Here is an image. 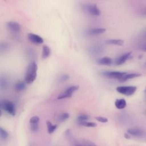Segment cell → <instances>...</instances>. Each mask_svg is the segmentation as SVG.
<instances>
[{
    "label": "cell",
    "mask_w": 146,
    "mask_h": 146,
    "mask_svg": "<svg viewBox=\"0 0 146 146\" xmlns=\"http://www.w3.org/2000/svg\"><path fill=\"white\" fill-rule=\"evenodd\" d=\"M38 66L35 62H31L27 68L25 72V82L27 84H31L35 80L37 76Z\"/></svg>",
    "instance_id": "1"
},
{
    "label": "cell",
    "mask_w": 146,
    "mask_h": 146,
    "mask_svg": "<svg viewBox=\"0 0 146 146\" xmlns=\"http://www.w3.org/2000/svg\"><path fill=\"white\" fill-rule=\"evenodd\" d=\"M1 108L6 111L9 114L14 116L16 112L15 107L14 104L9 100H3L0 102Z\"/></svg>",
    "instance_id": "2"
},
{
    "label": "cell",
    "mask_w": 146,
    "mask_h": 146,
    "mask_svg": "<svg viewBox=\"0 0 146 146\" xmlns=\"http://www.w3.org/2000/svg\"><path fill=\"white\" fill-rule=\"evenodd\" d=\"M116 91L121 94L126 96H131L133 95L136 91L137 87L136 86H119L116 88Z\"/></svg>",
    "instance_id": "3"
},
{
    "label": "cell",
    "mask_w": 146,
    "mask_h": 146,
    "mask_svg": "<svg viewBox=\"0 0 146 146\" xmlns=\"http://www.w3.org/2000/svg\"><path fill=\"white\" fill-rule=\"evenodd\" d=\"M6 26L10 33L14 35H18L21 31V26L17 22L9 21L7 23Z\"/></svg>",
    "instance_id": "4"
},
{
    "label": "cell",
    "mask_w": 146,
    "mask_h": 146,
    "mask_svg": "<svg viewBox=\"0 0 146 146\" xmlns=\"http://www.w3.org/2000/svg\"><path fill=\"white\" fill-rule=\"evenodd\" d=\"M127 73L125 72L117 71H104L103 72V75L110 79H114L120 80Z\"/></svg>",
    "instance_id": "5"
},
{
    "label": "cell",
    "mask_w": 146,
    "mask_h": 146,
    "mask_svg": "<svg viewBox=\"0 0 146 146\" xmlns=\"http://www.w3.org/2000/svg\"><path fill=\"white\" fill-rule=\"evenodd\" d=\"M79 89V86L75 85V86H72L67 88L64 92H63L62 94H60L58 96V99H63L66 98H71L73 94V93L77 91Z\"/></svg>",
    "instance_id": "6"
},
{
    "label": "cell",
    "mask_w": 146,
    "mask_h": 146,
    "mask_svg": "<svg viewBox=\"0 0 146 146\" xmlns=\"http://www.w3.org/2000/svg\"><path fill=\"white\" fill-rule=\"evenodd\" d=\"M85 9L90 14L94 16H99L101 14L100 9L95 4H88L86 6Z\"/></svg>",
    "instance_id": "7"
},
{
    "label": "cell",
    "mask_w": 146,
    "mask_h": 146,
    "mask_svg": "<svg viewBox=\"0 0 146 146\" xmlns=\"http://www.w3.org/2000/svg\"><path fill=\"white\" fill-rule=\"evenodd\" d=\"M131 56H132V52H128L124 53L116 59L115 61V64L117 66L123 64L127 61V60L131 58Z\"/></svg>",
    "instance_id": "8"
},
{
    "label": "cell",
    "mask_w": 146,
    "mask_h": 146,
    "mask_svg": "<svg viewBox=\"0 0 146 146\" xmlns=\"http://www.w3.org/2000/svg\"><path fill=\"white\" fill-rule=\"evenodd\" d=\"M10 84V80L6 75H0V91H5Z\"/></svg>",
    "instance_id": "9"
},
{
    "label": "cell",
    "mask_w": 146,
    "mask_h": 146,
    "mask_svg": "<svg viewBox=\"0 0 146 146\" xmlns=\"http://www.w3.org/2000/svg\"><path fill=\"white\" fill-rule=\"evenodd\" d=\"M29 40L34 44H42L43 43V39L39 35L34 33H29L27 35Z\"/></svg>",
    "instance_id": "10"
},
{
    "label": "cell",
    "mask_w": 146,
    "mask_h": 146,
    "mask_svg": "<svg viewBox=\"0 0 146 146\" xmlns=\"http://www.w3.org/2000/svg\"><path fill=\"white\" fill-rule=\"evenodd\" d=\"M127 132L129 135L137 137H143L145 135L144 131L139 128H131L127 129Z\"/></svg>",
    "instance_id": "11"
},
{
    "label": "cell",
    "mask_w": 146,
    "mask_h": 146,
    "mask_svg": "<svg viewBox=\"0 0 146 146\" xmlns=\"http://www.w3.org/2000/svg\"><path fill=\"white\" fill-rule=\"evenodd\" d=\"M74 145V146H97L93 142L86 139H82L78 141H75Z\"/></svg>",
    "instance_id": "12"
},
{
    "label": "cell",
    "mask_w": 146,
    "mask_h": 146,
    "mask_svg": "<svg viewBox=\"0 0 146 146\" xmlns=\"http://www.w3.org/2000/svg\"><path fill=\"white\" fill-rule=\"evenodd\" d=\"M106 30L104 28H94L88 30L87 33L89 35H96L104 33Z\"/></svg>",
    "instance_id": "13"
},
{
    "label": "cell",
    "mask_w": 146,
    "mask_h": 146,
    "mask_svg": "<svg viewBox=\"0 0 146 146\" xmlns=\"http://www.w3.org/2000/svg\"><path fill=\"white\" fill-rule=\"evenodd\" d=\"M99 64L103 66H111L112 64V60L108 56H104L97 60Z\"/></svg>",
    "instance_id": "14"
},
{
    "label": "cell",
    "mask_w": 146,
    "mask_h": 146,
    "mask_svg": "<svg viewBox=\"0 0 146 146\" xmlns=\"http://www.w3.org/2000/svg\"><path fill=\"white\" fill-rule=\"evenodd\" d=\"M115 107L119 110H122L126 107L127 106V102L126 100L123 99H117L115 102Z\"/></svg>",
    "instance_id": "15"
},
{
    "label": "cell",
    "mask_w": 146,
    "mask_h": 146,
    "mask_svg": "<svg viewBox=\"0 0 146 146\" xmlns=\"http://www.w3.org/2000/svg\"><path fill=\"white\" fill-rule=\"evenodd\" d=\"M141 75L139 73H132V74H126L122 78H121L119 81L120 82H124L129 79H132L135 78L140 76Z\"/></svg>",
    "instance_id": "16"
},
{
    "label": "cell",
    "mask_w": 146,
    "mask_h": 146,
    "mask_svg": "<svg viewBox=\"0 0 146 146\" xmlns=\"http://www.w3.org/2000/svg\"><path fill=\"white\" fill-rule=\"evenodd\" d=\"M26 88V83L24 81H18L14 85V89L17 91H23Z\"/></svg>",
    "instance_id": "17"
},
{
    "label": "cell",
    "mask_w": 146,
    "mask_h": 146,
    "mask_svg": "<svg viewBox=\"0 0 146 146\" xmlns=\"http://www.w3.org/2000/svg\"><path fill=\"white\" fill-rule=\"evenodd\" d=\"M51 53V50L50 47L47 45H44L42 48V56L43 59H46L48 58L50 55Z\"/></svg>",
    "instance_id": "18"
},
{
    "label": "cell",
    "mask_w": 146,
    "mask_h": 146,
    "mask_svg": "<svg viewBox=\"0 0 146 146\" xmlns=\"http://www.w3.org/2000/svg\"><path fill=\"white\" fill-rule=\"evenodd\" d=\"M106 43L110 44H116L119 46H122L124 44V40L119 39H110L106 41Z\"/></svg>",
    "instance_id": "19"
},
{
    "label": "cell",
    "mask_w": 146,
    "mask_h": 146,
    "mask_svg": "<svg viewBox=\"0 0 146 146\" xmlns=\"http://www.w3.org/2000/svg\"><path fill=\"white\" fill-rule=\"evenodd\" d=\"M46 125L47 127V131L48 133H53L55 130L56 129L57 125H53L50 121H46Z\"/></svg>",
    "instance_id": "20"
},
{
    "label": "cell",
    "mask_w": 146,
    "mask_h": 146,
    "mask_svg": "<svg viewBox=\"0 0 146 146\" xmlns=\"http://www.w3.org/2000/svg\"><path fill=\"white\" fill-rule=\"evenodd\" d=\"M9 48V44L6 42H0V52H4Z\"/></svg>",
    "instance_id": "21"
},
{
    "label": "cell",
    "mask_w": 146,
    "mask_h": 146,
    "mask_svg": "<svg viewBox=\"0 0 146 146\" xmlns=\"http://www.w3.org/2000/svg\"><path fill=\"white\" fill-rule=\"evenodd\" d=\"M89 119V116L87 115H81L79 116L77 118V121L78 124H80L83 122L87 121Z\"/></svg>",
    "instance_id": "22"
},
{
    "label": "cell",
    "mask_w": 146,
    "mask_h": 146,
    "mask_svg": "<svg viewBox=\"0 0 146 146\" xmlns=\"http://www.w3.org/2000/svg\"><path fill=\"white\" fill-rule=\"evenodd\" d=\"M9 134L2 127H0V138L2 140H6Z\"/></svg>",
    "instance_id": "23"
},
{
    "label": "cell",
    "mask_w": 146,
    "mask_h": 146,
    "mask_svg": "<svg viewBox=\"0 0 146 146\" xmlns=\"http://www.w3.org/2000/svg\"><path fill=\"white\" fill-rule=\"evenodd\" d=\"M70 116V115L67 112H64L62 114H60L59 116H58V120L60 121H64L65 120H66Z\"/></svg>",
    "instance_id": "24"
},
{
    "label": "cell",
    "mask_w": 146,
    "mask_h": 146,
    "mask_svg": "<svg viewBox=\"0 0 146 146\" xmlns=\"http://www.w3.org/2000/svg\"><path fill=\"white\" fill-rule=\"evenodd\" d=\"M80 125H83L87 127H95L97 125V124L94 122H88V121H85L83 122L80 124H79Z\"/></svg>",
    "instance_id": "25"
},
{
    "label": "cell",
    "mask_w": 146,
    "mask_h": 146,
    "mask_svg": "<svg viewBox=\"0 0 146 146\" xmlns=\"http://www.w3.org/2000/svg\"><path fill=\"white\" fill-rule=\"evenodd\" d=\"M69 78H70V76L67 74H63L59 77L58 80H59V82H64L67 81L68 79H69Z\"/></svg>",
    "instance_id": "26"
},
{
    "label": "cell",
    "mask_w": 146,
    "mask_h": 146,
    "mask_svg": "<svg viewBox=\"0 0 146 146\" xmlns=\"http://www.w3.org/2000/svg\"><path fill=\"white\" fill-rule=\"evenodd\" d=\"M39 117L37 116H34L31 117L30 119V123L34 124V123H39Z\"/></svg>",
    "instance_id": "27"
},
{
    "label": "cell",
    "mask_w": 146,
    "mask_h": 146,
    "mask_svg": "<svg viewBox=\"0 0 146 146\" xmlns=\"http://www.w3.org/2000/svg\"><path fill=\"white\" fill-rule=\"evenodd\" d=\"M30 128H31V130L33 132L37 131L39 128V123L30 124Z\"/></svg>",
    "instance_id": "28"
},
{
    "label": "cell",
    "mask_w": 146,
    "mask_h": 146,
    "mask_svg": "<svg viewBox=\"0 0 146 146\" xmlns=\"http://www.w3.org/2000/svg\"><path fill=\"white\" fill-rule=\"evenodd\" d=\"M95 119L96 120H98L99 122L101 123H107L108 121V119L107 118L105 117H103V116H96Z\"/></svg>",
    "instance_id": "29"
},
{
    "label": "cell",
    "mask_w": 146,
    "mask_h": 146,
    "mask_svg": "<svg viewBox=\"0 0 146 146\" xmlns=\"http://www.w3.org/2000/svg\"><path fill=\"white\" fill-rule=\"evenodd\" d=\"M141 49L143 51L146 52V43L141 46Z\"/></svg>",
    "instance_id": "30"
},
{
    "label": "cell",
    "mask_w": 146,
    "mask_h": 146,
    "mask_svg": "<svg viewBox=\"0 0 146 146\" xmlns=\"http://www.w3.org/2000/svg\"><path fill=\"white\" fill-rule=\"evenodd\" d=\"M124 137H125V139H127L130 138V136L129 135V134H127V133H125L124 134Z\"/></svg>",
    "instance_id": "31"
},
{
    "label": "cell",
    "mask_w": 146,
    "mask_h": 146,
    "mask_svg": "<svg viewBox=\"0 0 146 146\" xmlns=\"http://www.w3.org/2000/svg\"><path fill=\"white\" fill-rule=\"evenodd\" d=\"M144 95H145V100H146V87L144 90Z\"/></svg>",
    "instance_id": "32"
},
{
    "label": "cell",
    "mask_w": 146,
    "mask_h": 146,
    "mask_svg": "<svg viewBox=\"0 0 146 146\" xmlns=\"http://www.w3.org/2000/svg\"><path fill=\"white\" fill-rule=\"evenodd\" d=\"M1 103H0V117L1 116Z\"/></svg>",
    "instance_id": "33"
},
{
    "label": "cell",
    "mask_w": 146,
    "mask_h": 146,
    "mask_svg": "<svg viewBox=\"0 0 146 146\" xmlns=\"http://www.w3.org/2000/svg\"><path fill=\"white\" fill-rule=\"evenodd\" d=\"M144 14L146 15V9H145V10H144Z\"/></svg>",
    "instance_id": "34"
},
{
    "label": "cell",
    "mask_w": 146,
    "mask_h": 146,
    "mask_svg": "<svg viewBox=\"0 0 146 146\" xmlns=\"http://www.w3.org/2000/svg\"><path fill=\"white\" fill-rule=\"evenodd\" d=\"M145 38H146V31H145Z\"/></svg>",
    "instance_id": "35"
}]
</instances>
